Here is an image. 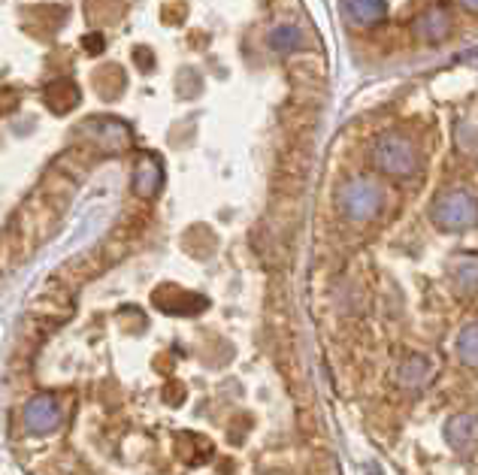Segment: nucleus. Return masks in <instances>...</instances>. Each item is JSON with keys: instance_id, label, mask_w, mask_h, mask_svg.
I'll list each match as a JSON object with an SVG mask.
<instances>
[{"instance_id": "obj_1", "label": "nucleus", "mask_w": 478, "mask_h": 475, "mask_svg": "<svg viewBox=\"0 0 478 475\" xmlns=\"http://www.w3.org/2000/svg\"><path fill=\"white\" fill-rule=\"evenodd\" d=\"M433 221L439 230H469L478 224V200L466 191H449L436 197L433 204Z\"/></svg>"}, {"instance_id": "obj_2", "label": "nucleus", "mask_w": 478, "mask_h": 475, "mask_svg": "<svg viewBox=\"0 0 478 475\" xmlns=\"http://www.w3.org/2000/svg\"><path fill=\"white\" fill-rule=\"evenodd\" d=\"M340 209L351 221H370L382 209V191L373 182H366V179H355V182L342 185Z\"/></svg>"}, {"instance_id": "obj_3", "label": "nucleus", "mask_w": 478, "mask_h": 475, "mask_svg": "<svg viewBox=\"0 0 478 475\" xmlns=\"http://www.w3.org/2000/svg\"><path fill=\"white\" fill-rule=\"evenodd\" d=\"M373 161L388 176H409L415 170V152L403 137H385L375 143Z\"/></svg>"}, {"instance_id": "obj_4", "label": "nucleus", "mask_w": 478, "mask_h": 475, "mask_svg": "<svg viewBox=\"0 0 478 475\" xmlns=\"http://www.w3.org/2000/svg\"><path fill=\"white\" fill-rule=\"evenodd\" d=\"M58 424H61V409H58V403H55V396L43 394V396H34V400H28V406H25V427H28L30 433H52Z\"/></svg>"}, {"instance_id": "obj_5", "label": "nucleus", "mask_w": 478, "mask_h": 475, "mask_svg": "<svg viewBox=\"0 0 478 475\" xmlns=\"http://www.w3.org/2000/svg\"><path fill=\"white\" fill-rule=\"evenodd\" d=\"M43 100L52 112H70L76 104H80V88H76L70 79H55L43 88Z\"/></svg>"}, {"instance_id": "obj_6", "label": "nucleus", "mask_w": 478, "mask_h": 475, "mask_svg": "<svg viewBox=\"0 0 478 475\" xmlns=\"http://www.w3.org/2000/svg\"><path fill=\"white\" fill-rule=\"evenodd\" d=\"M451 285L460 297L478 294V258H457L451 263Z\"/></svg>"}, {"instance_id": "obj_7", "label": "nucleus", "mask_w": 478, "mask_h": 475, "mask_svg": "<svg viewBox=\"0 0 478 475\" xmlns=\"http://www.w3.org/2000/svg\"><path fill=\"white\" fill-rule=\"evenodd\" d=\"M164 185V167L155 158H143L137 163V173H133V188H137L139 197H152L158 194Z\"/></svg>"}, {"instance_id": "obj_8", "label": "nucleus", "mask_w": 478, "mask_h": 475, "mask_svg": "<svg viewBox=\"0 0 478 475\" xmlns=\"http://www.w3.org/2000/svg\"><path fill=\"white\" fill-rule=\"evenodd\" d=\"M457 357L466 367H478V321L466 324L457 337Z\"/></svg>"}, {"instance_id": "obj_9", "label": "nucleus", "mask_w": 478, "mask_h": 475, "mask_svg": "<svg viewBox=\"0 0 478 475\" xmlns=\"http://www.w3.org/2000/svg\"><path fill=\"white\" fill-rule=\"evenodd\" d=\"M430 372H433V367H430L424 357H409V361L403 363V370H399V381H403L406 388L424 385V381L430 379Z\"/></svg>"}, {"instance_id": "obj_10", "label": "nucleus", "mask_w": 478, "mask_h": 475, "mask_svg": "<svg viewBox=\"0 0 478 475\" xmlns=\"http://www.w3.org/2000/svg\"><path fill=\"white\" fill-rule=\"evenodd\" d=\"M85 49L94 52V54H100V52H104V40H100V34H91L88 40H85Z\"/></svg>"}]
</instances>
